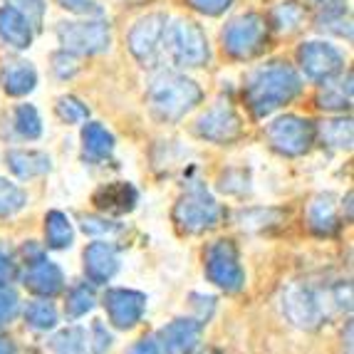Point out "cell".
<instances>
[{"label":"cell","mask_w":354,"mask_h":354,"mask_svg":"<svg viewBox=\"0 0 354 354\" xmlns=\"http://www.w3.org/2000/svg\"><path fill=\"white\" fill-rule=\"evenodd\" d=\"M302 89V80L288 62H270L258 67L245 82V102H248L253 117L263 119L280 109L283 104L292 102Z\"/></svg>","instance_id":"6da1fadb"},{"label":"cell","mask_w":354,"mask_h":354,"mask_svg":"<svg viewBox=\"0 0 354 354\" xmlns=\"http://www.w3.org/2000/svg\"><path fill=\"white\" fill-rule=\"evenodd\" d=\"M201 87L194 80L183 75H164L149 89V106L159 122L174 124L186 112H191L201 102Z\"/></svg>","instance_id":"7a4b0ae2"},{"label":"cell","mask_w":354,"mask_h":354,"mask_svg":"<svg viewBox=\"0 0 354 354\" xmlns=\"http://www.w3.org/2000/svg\"><path fill=\"white\" fill-rule=\"evenodd\" d=\"M218 221H221V206L201 183H194L178 198L176 206H174V223L178 225V230L189 233V236H198V233H206V230L216 228Z\"/></svg>","instance_id":"3957f363"},{"label":"cell","mask_w":354,"mask_h":354,"mask_svg":"<svg viewBox=\"0 0 354 354\" xmlns=\"http://www.w3.org/2000/svg\"><path fill=\"white\" fill-rule=\"evenodd\" d=\"M270 25L258 12H243L223 30V50L233 59H250L268 48Z\"/></svg>","instance_id":"277c9868"},{"label":"cell","mask_w":354,"mask_h":354,"mask_svg":"<svg viewBox=\"0 0 354 354\" xmlns=\"http://www.w3.org/2000/svg\"><path fill=\"white\" fill-rule=\"evenodd\" d=\"M164 53L181 67H203L211 57L206 32L194 20H176L174 25H166Z\"/></svg>","instance_id":"5b68a950"},{"label":"cell","mask_w":354,"mask_h":354,"mask_svg":"<svg viewBox=\"0 0 354 354\" xmlns=\"http://www.w3.org/2000/svg\"><path fill=\"white\" fill-rule=\"evenodd\" d=\"M206 278L225 292H241L245 285V270L238 258L233 241H216L206 248Z\"/></svg>","instance_id":"8992f818"},{"label":"cell","mask_w":354,"mask_h":354,"mask_svg":"<svg viewBox=\"0 0 354 354\" xmlns=\"http://www.w3.org/2000/svg\"><path fill=\"white\" fill-rule=\"evenodd\" d=\"M315 124L297 114H285L268 124V142L283 156H302L315 144Z\"/></svg>","instance_id":"52a82bcc"},{"label":"cell","mask_w":354,"mask_h":354,"mask_svg":"<svg viewBox=\"0 0 354 354\" xmlns=\"http://www.w3.org/2000/svg\"><path fill=\"white\" fill-rule=\"evenodd\" d=\"M169 18L164 12H151L147 18L136 20L129 30V50L144 67H156L164 55V37Z\"/></svg>","instance_id":"ba28073f"},{"label":"cell","mask_w":354,"mask_h":354,"mask_svg":"<svg viewBox=\"0 0 354 354\" xmlns=\"http://www.w3.org/2000/svg\"><path fill=\"white\" fill-rule=\"evenodd\" d=\"M283 315L300 330L313 332L325 319V307L319 302V295L305 283H290L283 290Z\"/></svg>","instance_id":"9c48e42d"},{"label":"cell","mask_w":354,"mask_h":354,"mask_svg":"<svg viewBox=\"0 0 354 354\" xmlns=\"http://www.w3.org/2000/svg\"><path fill=\"white\" fill-rule=\"evenodd\" d=\"M57 37L62 48L72 55H100L109 48L112 35L109 25L102 20H84V23H59Z\"/></svg>","instance_id":"30bf717a"},{"label":"cell","mask_w":354,"mask_h":354,"mask_svg":"<svg viewBox=\"0 0 354 354\" xmlns=\"http://www.w3.org/2000/svg\"><path fill=\"white\" fill-rule=\"evenodd\" d=\"M297 59H300V70L305 77L315 80V82H325L330 77H337L344 67L342 53L327 42H305L297 50Z\"/></svg>","instance_id":"8fae6325"},{"label":"cell","mask_w":354,"mask_h":354,"mask_svg":"<svg viewBox=\"0 0 354 354\" xmlns=\"http://www.w3.org/2000/svg\"><path fill=\"white\" fill-rule=\"evenodd\" d=\"M104 307L117 330H131L142 322L144 313H147V295L139 290H127V288H112L104 292Z\"/></svg>","instance_id":"7c38bea8"},{"label":"cell","mask_w":354,"mask_h":354,"mask_svg":"<svg viewBox=\"0 0 354 354\" xmlns=\"http://www.w3.org/2000/svg\"><path fill=\"white\" fill-rule=\"evenodd\" d=\"M196 134L213 144H233L243 134V122L228 104H216L196 119Z\"/></svg>","instance_id":"4fadbf2b"},{"label":"cell","mask_w":354,"mask_h":354,"mask_svg":"<svg viewBox=\"0 0 354 354\" xmlns=\"http://www.w3.org/2000/svg\"><path fill=\"white\" fill-rule=\"evenodd\" d=\"M23 285L40 297H55L65 288V275H62L59 266H55L53 260L45 258L40 250H32V258H28Z\"/></svg>","instance_id":"5bb4252c"},{"label":"cell","mask_w":354,"mask_h":354,"mask_svg":"<svg viewBox=\"0 0 354 354\" xmlns=\"http://www.w3.org/2000/svg\"><path fill=\"white\" fill-rule=\"evenodd\" d=\"M201 332H203L201 319L178 317L174 322H169L166 327H161L159 344L164 347V352L194 354L196 349L201 347Z\"/></svg>","instance_id":"9a60e30c"},{"label":"cell","mask_w":354,"mask_h":354,"mask_svg":"<svg viewBox=\"0 0 354 354\" xmlns=\"http://www.w3.org/2000/svg\"><path fill=\"white\" fill-rule=\"evenodd\" d=\"M119 253L112 243L97 241L84 248V275L95 285H104L117 275Z\"/></svg>","instance_id":"2e32d148"},{"label":"cell","mask_w":354,"mask_h":354,"mask_svg":"<svg viewBox=\"0 0 354 354\" xmlns=\"http://www.w3.org/2000/svg\"><path fill=\"white\" fill-rule=\"evenodd\" d=\"M92 203H95L100 211L109 213V216H124L131 213L139 203V191L134 189V183L129 181H114L104 183L95 191L92 196Z\"/></svg>","instance_id":"e0dca14e"},{"label":"cell","mask_w":354,"mask_h":354,"mask_svg":"<svg viewBox=\"0 0 354 354\" xmlns=\"http://www.w3.org/2000/svg\"><path fill=\"white\" fill-rule=\"evenodd\" d=\"M307 225L317 236H335L339 230V216H337V198L332 194L315 196L307 206Z\"/></svg>","instance_id":"ac0fdd59"},{"label":"cell","mask_w":354,"mask_h":354,"mask_svg":"<svg viewBox=\"0 0 354 354\" xmlns=\"http://www.w3.org/2000/svg\"><path fill=\"white\" fill-rule=\"evenodd\" d=\"M0 84L6 89V95L10 97H25L30 95L37 84V72L35 67L25 62V59H12L0 70Z\"/></svg>","instance_id":"d6986e66"},{"label":"cell","mask_w":354,"mask_h":354,"mask_svg":"<svg viewBox=\"0 0 354 354\" xmlns=\"http://www.w3.org/2000/svg\"><path fill=\"white\" fill-rule=\"evenodd\" d=\"M32 32L35 30L30 28V23L15 8H0V37H3V42H8L15 50H28L32 45Z\"/></svg>","instance_id":"ffe728a7"},{"label":"cell","mask_w":354,"mask_h":354,"mask_svg":"<svg viewBox=\"0 0 354 354\" xmlns=\"http://www.w3.org/2000/svg\"><path fill=\"white\" fill-rule=\"evenodd\" d=\"M6 164L10 166V171L18 178H35L48 174L53 169L48 153L32 151V149H12L6 153Z\"/></svg>","instance_id":"44dd1931"},{"label":"cell","mask_w":354,"mask_h":354,"mask_svg":"<svg viewBox=\"0 0 354 354\" xmlns=\"http://www.w3.org/2000/svg\"><path fill=\"white\" fill-rule=\"evenodd\" d=\"M325 87L319 89L317 95V106L327 109V112H344L352 106V70L347 72V77H330L325 80Z\"/></svg>","instance_id":"7402d4cb"},{"label":"cell","mask_w":354,"mask_h":354,"mask_svg":"<svg viewBox=\"0 0 354 354\" xmlns=\"http://www.w3.org/2000/svg\"><path fill=\"white\" fill-rule=\"evenodd\" d=\"M82 147H84V156H89L92 161H102L106 156H112L114 136L100 122H89L82 129Z\"/></svg>","instance_id":"603a6c76"},{"label":"cell","mask_w":354,"mask_h":354,"mask_svg":"<svg viewBox=\"0 0 354 354\" xmlns=\"http://www.w3.org/2000/svg\"><path fill=\"white\" fill-rule=\"evenodd\" d=\"M45 241L53 250H67L75 243V230L62 211H50L45 216Z\"/></svg>","instance_id":"cb8c5ba5"},{"label":"cell","mask_w":354,"mask_h":354,"mask_svg":"<svg viewBox=\"0 0 354 354\" xmlns=\"http://www.w3.org/2000/svg\"><path fill=\"white\" fill-rule=\"evenodd\" d=\"M270 23L283 35H292V32H297L305 25V8L297 0H285V3L272 8Z\"/></svg>","instance_id":"d4e9b609"},{"label":"cell","mask_w":354,"mask_h":354,"mask_svg":"<svg viewBox=\"0 0 354 354\" xmlns=\"http://www.w3.org/2000/svg\"><path fill=\"white\" fill-rule=\"evenodd\" d=\"M285 213L278 208H248V211H241L236 216L238 225L243 230H268L272 225L283 223Z\"/></svg>","instance_id":"484cf974"},{"label":"cell","mask_w":354,"mask_h":354,"mask_svg":"<svg viewBox=\"0 0 354 354\" xmlns=\"http://www.w3.org/2000/svg\"><path fill=\"white\" fill-rule=\"evenodd\" d=\"M319 136L330 149L349 151L352 149V119H332L319 127Z\"/></svg>","instance_id":"4316f807"},{"label":"cell","mask_w":354,"mask_h":354,"mask_svg":"<svg viewBox=\"0 0 354 354\" xmlns=\"http://www.w3.org/2000/svg\"><path fill=\"white\" fill-rule=\"evenodd\" d=\"M317 28L325 30V32H332V35L352 40V18H349V8L337 6V8H330V10H319Z\"/></svg>","instance_id":"83f0119b"},{"label":"cell","mask_w":354,"mask_h":354,"mask_svg":"<svg viewBox=\"0 0 354 354\" xmlns=\"http://www.w3.org/2000/svg\"><path fill=\"white\" fill-rule=\"evenodd\" d=\"M25 322H28L32 330L48 332L57 325V310H55V305L48 300H32L25 307Z\"/></svg>","instance_id":"f1b7e54d"},{"label":"cell","mask_w":354,"mask_h":354,"mask_svg":"<svg viewBox=\"0 0 354 354\" xmlns=\"http://www.w3.org/2000/svg\"><path fill=\"white\" fill-rule=\"evenodd\" d=\"M55 354H84L87 352V332L82 327H67L53 337Z\"/></svg>","instance_id":"f546056e"},{"label":"cell","mask_w":354,"mask_h":354,"mask_svg":"<svg viewBox=\"0 0 354 354\" xmlns=\"http://www.w3.org/2000/svg\"><path fill=\"white\" fill-rule=\"evenodd\" d=\"M95 292L92 288H87L84 283L75 285V288L67 292V302H65V313L70 319H80L82 315L92 313L95 310Z\"/></svg>","instance_id":"4dcf8cb0"},{"label":"cell","mask_w":354,"mask_h":354,"mask_svg":"<svg viewBox=\"0 0 354 354\" xmlns=\"http://www.w3.org/2000/svg\"><path fill=\"white\" fill-rule=\"evenodd\" d=\"M12 124L23 139H37L42 134V122L40 114L32 104H20L15 106V114H12Z\"/></svg>","instance_id":"1f68e13d"},{"label":"cell","mask_w":354,"mask_h":354,"mask_svg":"<svg viewBox=\"0 0 354 354\" xmlns=\"http://www.w3.org/2000/svg\"><path fill=\"white\" fill-rule=\"evenodd\" d=\"M25 203H28V196H25V191L20 189L18 183L0 178V218L15 216L18 211H23Z\"/></svg>","instance_id":"d6a6232c"},{"label":"cell","mask_w":354,"mask_h":354,"mask_svg":"<svg viewBox=\"0 0 354 354\" xmlns=\"http://www.w3.org/2000/svg\"><path fill=\"white\" fill-rule=\"evenodd\" d=\"M55 112L65 124H80V122H87L89 117L87 104H82L77 97H59L57 104H55Z\"/></svg>","instance_id":"836d02e7"},{"label":"cell","mask_w":354,"mask_h":354,"mask_svg":"<svg viewBox=\"0 0 354 354\" xmlns=\"http://www.w3.org/2000/svg\"><path fill=\"white\" fill-rule=\"evenodd\" d=\"M8 6L23 15L30 23L32 30L42 28V18H45V0H8Z\"/></svg>","instance_id":"e575fe53"},{"label":"cell","mask_w":354,"mask_h":354,"mask_svg":"<svg viewBox=\"0 0 354 354\" xmlns=\"http://www.w3.org/2000/svg\"><path fill=\"white\" fill-rule=\"evenodd\" d=\"M218 189L223 191V194H248V189H250L248 171H243V169H228L225 174H221Z\"/></svg>","instance_id":"d590c367"},{"label":"cell","mask_w":354,"mask_h":354,"mask_svg":"<svg viewBox=\"0 0 354 354\" xmlns=\"http://www.w3.org/2000/svg\"><path fill=\"white\" fill-rule=\"evenodd\" d=\"M20 310V300H18V292L10 290L8 285H0V327L8 325Z\"/></svg>","instance_id":"8d00e7d4"},{"label":"cell","mask_w":354,"mask_h":354,"mask_svg":"<svg viewBox=\"0 0 354 354\" xmlns=\"http://www.w3.org/2000/svg\"><path fill=\"white\" fill-rule=\"evenodd\" d=\"M82 230L87 233V236L106 238V236H114V233H119V225L112 223V221H106V218H97V216H84V218H82Z\"/></svg>","instance_id":"74e56055"},{"label":"cell","mask_w":354,"mask_h":354,"mask_svg":"<svg viewBox=\"0 0 354 354\" xmlns=\"http://www.w3.org/2000/svg\"><path fill=\"white\" fill-rule=\"evenodd\" d=\"M53 70L57 77H62V80H67V77H72L77 70H80V62H77V55L67 53V50H62V53H57L53 57Z\"/></svg>","instance_id":"f35d334b"},{"label":"cell","mask_w":354,"mask_h":354,"mask_svg":"<svg viewBox=\"0 0 354 354\" xmlns=\"http://www.w3.org/2000/svg\"><path fill=\"white\" fill-rule=\"evenodd\" d=\"M191 8H194L196 12H201V15H211V18H216V15H221V12H225L230 8V3L233 0H186Z\"/></svg>","instance_id":"ab89813d"},{"label":"cell","mask_w":354,"mask_h":354,"mask_svg":"<svg viewBox=\"0 0 354 354\" xmlns=\"http://www.w3.org/2000/svg\"><path fill=\"white\" fill-rule=\"evenodd\" d=\"M109 344H112V335L106 332V327L102 325L100 319H95V325H92V344H87V347H92L95 354H104L109 349Z\"/></svg>","instance_id":"60d3db41"},{"label":"cell","mask_w":354,"mask_h":354,"mask_svg":"<svg viewBox=\"0 0 354 354\" xmlns=\"http://www.w3.org/2000/svg\"><path fill=\"white\" fill-rule=\"evenodd\" d=\"M59 6L70 12H77V15H100L102 8L97 6L95 0H57Z\"/></svg>","instance_id":"b9f144b4"},{"label":"cell","mask_w":354,"mask_h":354,"mask_svg":"<svg viewBox=\"0 0 354 354\" xmlns=\"http://www.w3.org/2000/svg\"><path fill=\"white\" fill-rule=\"evenodd\" d=\"M127 354H166V352H164V347L159 344L156 337H142L139 342L131 344Z\"/></svg>","instance_id":"7bdbcfd3"},{"label":"cell","mask_w":354,"mask_h":354,"mask_svg":"<svg viewBox=\"0 0 354 354\" xmlns=\"http://www.w3.org/2000/svg\"><path fill=\"white\" fill-rule=\"evenodd\" d=\"M12 275H15V266H12V260L0 250V285L10 283Z\"/></svg>","instance_id":"ee69618b"},{"label":"cell","mask_w":354,"mask_h":354,"mask_svg":"<svg viewBox=\"0 0 354 354\" xmlns=\"http://www.w3.org/2000/svg\"><path fill=\"white\" fill-rule=\"evenodd\" d=\"M313 6L317 10H330V8H337V6H347L344 0H313Z\"/></svg>","instance_id":"f6af8a7d"},{"label":"cell","mask_w":354,"mask_h":354,"mask_svg":"<svg viewBox=\"0 0 354 354\" xmlns=\"http://www.w3.org/2000/svg\"><path fill=\"white\" fill-rule=\"evenodd\" d=\"M0 354H18V347H15V342H12V339H8V337H0Z\"/></svg>","instance_id":"bcb514c9"},{"label":"cell","mask_w":354,"mask_h":354,"mask_svg":"<svg viewBox=\"0 0 354 354\" xmlns=\"http://www.w3.org/2000/svg\"><path fill=\"white\" fill-rule=\"evenodd\" d=\"M344 344H347V354H352V322L347 325V335H344Z\"/></svg>","instance_id":"7dc6e473"},{"label":"cell","mask_w":354,"mask_h":354,"mask_svg":"<svg viewBox=\"0 0 354 354\" xmlns=\"http://www.w3.org/2000/svg\"><path fill=\"white\" fill-rule=\"evenodd\" d=\"M344 208H347V223L352 221V191L347 194V198H344Z\"/></svg>","instance_id":"c3c4849f"}]
</instances>
